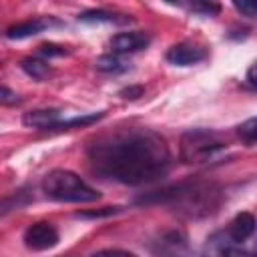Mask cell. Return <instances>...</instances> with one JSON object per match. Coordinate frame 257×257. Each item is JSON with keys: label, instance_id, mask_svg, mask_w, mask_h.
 Masks as SVG:
<instances>
[{"label": "cell", "instance_id": "1", "mask_svg": "<svg viewBox=\"0 0 257 257\" xmlns=\"http://www.w3.org/2000/svg\"><path fill=\"white\" fill-rule=\"evenodd\" d=\"M88 161L96 175L122 183L147 185L171 169V149L151 128H122L88 145Z\"/></svg>", "mask_w": 257, "mask_h": 257}, {"label": "cell", "instance_id": "2", "mask_svg": "<svg viewBox=\"0 0 257 257\" xmlns=\"http://www.w3.org/2000/svg\"><path fill=\"white\" fill-rule=\"evenodd\" d=\"M141 205H169L187 217H205L217 211L221 203V191L211 183L185 181L149 195H143Z\"/></svg>", "mask_w": 257, "mask_h": 257}, {"label": "cell", "instance_id": "3", "mask_svg": "<svg viewBox=\"0 0 257 257\" xmlns=\"http://www.w3.org/2000/svg\"><path fill=\"white\" fill-rule=\"evenodd\" d=\"M42 193L56 203H94L100 193L68 169H52L42 179Z\"/></svg>", "mask_w": 257, "mask_h": 257}, {"label": "cell", "instance_id": "4", "mask_svg": "<svg viewBox=\"0 0 257 257\" xmlns=\"http://www.w3.org/2000/svg\"><path fill=\"white\" fill-rule=\"evenodd\" d=\"M227 143L219 133L211 128H191L181 137V161L183 163H207L215 159Z\"/></svg>", "mask_w": 257, "mask_h": 257}, {"label": "cell", "instance_id": "5", "mask_svg": "<svg viewBox=\"0 0 257 257\" xmlns=\"http://www.w3.org/2000/svg\"><path fill=\"white\" fill-rule=\"evenodd\" d=\"M56 243H58V231L48 221L32 223L24 231V245L32 251H46V249H52Z\"/></svg>", "mask_w": 257, "mask_h": 257}, {"label": "cell", "instance_id": "6", "mask_svg": "<svg viewBox=\"0 0 257 257\" xmlns=\"http://www.w3.org/2000/svg\"><path fill=\"white\" fill-rule=\"evenodd\" d=\"M149 44H151V36L143 30L118 32L108 40V48L114 54H133V52L145 50Z\"/></svg>", "mask_w": 257, "mask_h": 257}, {"label": "cell", "instance_id": "7", "mask_svg": "<svg viewBox=\"0 0 257 257\" xmlns=\"http://www.w3.org/2000/svg\"><path fill=\"white\" fill-rule=\"evenodd\" d=\"M165 58L175 66H193L207 58V50L195 42H179L167 50Z\"/></svg>", "mask_w": 257, "mask_h": 257}, {"label": "cell", "instance_id": "8", "mask_svg": "<svg viewBox=\"0 0 257 257\" xmlns=\"http://www.w3.org/2000/svg\"><path fill=\"white\" fill-rule=\"evenodd\" d=\"M62 110L60 108H34L24 112L22 122L30 128L38 131H56V126L62 122Z\"/></svg>", "mask_w": 257, "mask_h": 257}, {"label": "cell", "instance_id": "9", "mask_svg": "<svg viewBox=\"0 0 257 257\" xmlns=\"http://www.w3.org/2000/svg\"><path fill=\"white\" fill-rule=\"evenodd\" d=\"M207 253H215V255H243V247L229 235V231H217L207 239L205 245Z\"/></svg>", "mask_w": 257, "mask_h": 257}, {"label": "cell", "instance_id": "10", "mask_svg": "<svg viewBox=\"0 0 257 257\" xmlns=\"http://www.w3.org/2000/svg\"><path fill=\"white\" fill-rule=\"evenodd\" d=\"M50 24H56V22L46 20V18L26 20V22H20V24H14V26L6 28V38L8 40H22V38H28V36H36L44 28H48Z\"/></svg>", "mask_w": 257, "mask_h": 257}, {"label": "cell", "instance_id": "11", "mask_svg": "<svg viewBox=\"0 0 257 257\" xmlns=\"http://www.w3.org/2000/svg\"><path fill=\"white\" fill-rule=\"evenodd\" d=\"M255 229H257V221H255V217H253L251 213H247V211L235 215V219H233V221L229 223V227H227L229 235H231L239 245H241L243 241H247V239L255 233Z\"/></svg>", "mask_w": 257, "mask_h": 257}, {"label": "cell", "instance_id": "12", "mask_svg": "<svg viewBox=\"0 0 257 257\" xmlns=\"http://www.w3.org/2000/svg\"><path fill=\"white\" fill-rule=\"evenodd\" d=\"M78 20L88 22V24H92V22L126 24V22H131L133 18H131V16H120V18H118V14H114V12H106V10H84L82 14H78Z\"/></svg>", "mask_w": 257, "mask_h": 257}, {"label": "cell", "instance_id": "13", "mask_svg": "<svg viewBox=\"0 0 257 257\" xmlns=\"http://www.w3.org/2000/svg\"><path fill=\"white\" fill-rule=\"evenodd\" d=\"M94 66H96V70L106 72V74H120V72H126V70L131 68V66H128L118 54H114V52L98 56L96 62H94Z\"/></svg>", "mask_w": 257, "mask_h": 257}, {"label": "cell", "instance_id": "14", "mask_svg": "<svg viewBox=\"0 0 257 257\" xmlns=\"http://www.w3.org/2000/svg\"><path fill=\"white\" fill-rule=\"evenodd\" d=\"M20 68L30 76V78H34V80H46L48 76H50V66H48V62L46 60H42V58H36V56H28V58H24L22 62H20Z\"/></svg>", "mask_w": 257, "mask_h": 257}, {"label": "cell", "instance_id": "15", "mask_svg": "<svg viewBox=\"0 0 257 257\" xmlns=\"http://www.w3.org/2000/svg\"><path fill=\"white\" fill-rule=\"evenodd\" d=\"M104 116V112H88V114H80V116H72V118H64L56 131H68V128H76V126H88L96 120H100Z\"/></svg>", "mask_w": 257, "mask_h": 257}, {"label": "cell", "instance_id": "16", "mask_svg": "<svg viewBox=\"0 0 257 257\" xmlns=\"http://www.w3.org/2000/svg\"><path fill=\"white\" fill-rule=\"evenodd\" d=\"M237 133H239V137H241L243 141L255 143V141H257V116L247 118L245 122H241V124L237 126Z\"/></svg>", "mask_w": 257, "mask_h": 257}, {"label": "cell", "instance_id": "17", "mask_svg": "<svg viewBox=\"0 0 257 257\" xmlns=\"http://www.w3.org/2000/svg\"><path fill=\"white\" fill-rule=\"evenodd\" d=\"M30 201V197L26 195V193H22V191H18L16 195H12V197H8V199H4L2 201V215H6L8 211H12V209H22L26 203Z\"/></svg>", "mask_w": 257, "mask_h": 257}, {"label": "cell", "instance_id": "18", "mask_svg": "<svg viewBox=\"0 0 257 257\" xmlns=\"http://www.w3.org/2000/svg\"><path fill=\"white\" fill-rule=\"evenodd\" d=\"M233 6L243 16H249V18L257 16V0H233Z\"/></svg>", "mask_w": 257, "mask_h": 257}, {"label": "cell", "instance_id": "19", "mask_svg": "<svg viewBox=\"0 0 257 257\" xmlns=\"http://www.w3.org/2000/svg\"><path fill=\"white\" fill-rule=\"evenodd\" d=\"M38 52H40L42 56H46V58H54V56H64V54H66V50H64L62 46L52 44V42L40 44V46H38Z\"/></svg>", "mask_w": 257, "mask_h": 257}, {"label": "cell", "instance_id": "20", "mask_svg": "<svg viewBox=\"0 0 257 257\" xmlns=\"http://www.w3.org/2000/svg\"><path fill=\"white\" fill-rule=\"evenodd\" d=\"M118 211H120L118 207H102L100 211H86V213H78V215L96 219V217H108V215H114V213H118Z\"/></svg>", "mask_w": 257, "mask_h": 257}, {"label": "cell", "instance_id": "21", "mask_svg": "<svg viewBox=\"0 0 257 257\" xmlns=\"http://www.w3.org/2000/svg\"><path fill=\"white\" fill-rule=\"evenodd\" d=\"M0 100H2V104H18V102H20L18 94L12 92L8 86H2V90H0Z\"/></svg>", "mask_w": 257, "mask_h": 257}, {"label": "cell", "instance_id": "22", "mask_svg": "<svg viewBox=\"0 0 257 257\" xmlns=\"http://www.w3.org/2000/svg\"><path fill=\"white\" fill-rule=\"evenodd\" d=\"M143 92H145V88H143V86H126V88H122V90H120V96H122V98H126V100H135V98L143 96Z\"/></svg>", "mask_w": 257, "mask_h": 257}, {"label": "cell", "instance_id": "23", "mask_svg": "<svg viewBox=\"0 0 257 257\" xmlns=\"http://www.w3.org/2000/svg\"><path fill=\"white\" fill-rule=\"evenodd\" d=\"M247 82L257 88V60L247 68Z\"/></svg>", "mask_w": 257, "mask_h": 257}, {"label": "cell", "instance_id": "24", "mask_svg": "<svg viewBox=\"0 0 257 257\" xmlns=\"http://www.w3.org/2000/svg\"><path fill=\"white\" fill-rule=\"evenodd\" d=\"M98 253H120V255H133L131 251H120V249H102Z\"/></svg>", "mask_w": 257, "mask_h": 257}]
</instances>
